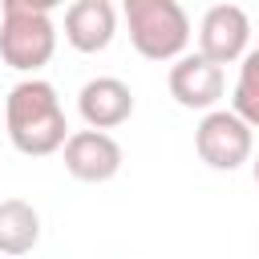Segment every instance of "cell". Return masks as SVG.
<instances>
[{"label":"cell","mask_w":259,"mask_h":259,"mask_svg":"<svg viewBox=\"0 0 259 259\" xmlns=\"http://www.w3.org/2000/svg\"><path fill=\"white\" fill-rule=\"evenodd\" d=\"M77 109H81V117H85L89 130H101V134H105V130H113V125L130 121V113H134V93H130V85L117 81V77H93V81L81 85Z\"/></svg>","instance_id":"cell-8"},{"label":"cell","mask_w":259,"mask_h":259,"mask_svg":"<svg viewBox=\"0 0 259 259\" xmlns=\"http://www.w3.org/2000/svg\"><path fill=\"white\" fill-rule=\"evenodd\" d=\"M231 113L239 121H247L251 130L259 125V53L255 49L239 65V81H235V93H231Z\"/></svg>","instance_id":"cell-11"},{"label":"cell","mask_w":259,"mask_h":259,"mask_svg":"<svg viewBox=\"0 0 259 259\" xmlns=\"http://www.w3.org/2000/svg\"><path fill=\"white\" fill-rule=\"evenodd\" d=\"M125 24L146 61H178L190 40V20L178 0H125Z\"/></svg>","instance_id":"cell-3"},{"label":"cell","mask_w":259,"mask_h":259,"mask_svg":"<svg viewBox=\"0 0 259 259\" xmlns=\"http://www.w3.org/2000/svg\"><path fill=\"white\" fill-rule=\"evenodd\" d=\"M4 125H8V138L20 154L28 158H45V154H57L65 142H69V121H65V109H61V97L49 81L40 77H28V81H16L8 89V101H4Z\"/></svg>","instance_id":"cell-1"},{"label":"cell","mask_w":259,"mask_h":259,"mask_svg":"<svg viewBox=\"0 0 259 259\" xmlns=\"http://www.w3.org/2000/svg\"><path fill=\"white\" fill-rule=\"evenodd\" d=\"M49 0H4L0 4V57L16 73H36L53 61L57 28Z\"/></svg>","instance_id":"cell-2"},{"label":"cell","mask_w":259,"mask_h":259,"mask_svg":"<svg viewBox=\"0 0 259 259\" xmlns=\"http://www.w3.org/2000/svg\"><path fill=\"white\" fill-rule=\"evenodd\" d=\"M255 182H259V158H255Z\"/></svg>","instance_id":"cell-12"},{"label":"cell","mask_w":259,"mask_h":259,"mask_svg":"<svg viewBox=\"0 0 259 259\" xmlns=\"http://www.w3.org/2000/svg\"><path fill=\"white\" fill-rule=\"evenodd\" d=\"M61 150H65V170L77 182H109L121 170V146L101 130H77Z\"/></svg>","instance_id":"cell-6"},{"label":"cell","mask_w":259,"mask_h":259,"mask_svg":"<svg viewBox=\"0 0 259 259\" xmlns=\"http://www.w3.org/2000/svg\"><path fill=\"white\" fill-rule=\"evenodd\" d=\"M255 53H259V45H255Z\"/></svg>","instance_id":"cell-13"},{"label":"cell","mask_w":259,"mask_h":259,"mask_svg":"<svg viewBox=\"0 0 259 259\" xmlns=\"http://www.w3.org/2000/svg\"><path fill=\"white\" fill-rule=\"evenodd\" d=\"M194 150L210 170H239L251 158L255 138H251V125L239 121L231 109H210L194 130Z\"/></svg>","instance_id":"cell-4"},{"label":"cell","mask_w":259,"mask_h":259,"mask_svg":"<svg viewBox=\"0 0 259 259\" xmlns=\"http://www.w3.org/2000/svg\"><path fill=\"white\" fill-rule=\"evenodd\" d=\"M247 40H251V20L239 4H214L202 16L198 28V57H206L210 65H231L239 57H247Z\"/></svg>","instance_id":"cell-5"},{"label":"cell","mask_w":259,"mask_h":259,"mask_svg":"<svg viewBox=\"0 0 259 259\" xmlns=\"http://www.w3.org/2000/svg\"><path fill=\"white\" fill-rule=\"evenodd\" d=\"M40 243V214L24 198L0 202V255H28Z\"/></svg>","instance_id":"cell-10"},{"label":"cell","mask_w":259,"mask_h":259,"mask_svg":"<svg viewBox=\"0 0 259 259\" xmlns=\"http://www.w3.org/2000/svg\"><path fill=\"white\" fill-rule=\"evenodd\" d=\"M117 32V12L109 0H77L65 12V40L77 53H101L109 49Z\"/></svg>","instance_id":"cell-9"},{"label":"cell","mask_w":259,"mask_h":259,"mask_svg":"<svg viewBox=\"0 0 259 259\" xmlns=\"http://www.w3.org/2000/svg\"><path fill=\"white\" fill-rule=\"evenodd\" d=\"M223 69L210 65L198 53H186L170 65V97L182 109H214V101L223 97Z\"/></svg>","instance_id":"cell-7"}]
</instances>
